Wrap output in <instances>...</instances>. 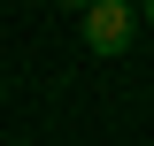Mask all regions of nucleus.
I'll return each instance as SVG.
<instances>
[{
	"label": "nucleus",
	"mask_w": 154,
	"mask_h": 146,
	"mask_svg": "<svg viewBox=\"0 0 154 146\" xmlns=\"http://www.w3.org/2000/svg\"><path fill=\"white\" fill-rule=\"evenodd\" d=\"M77 38H85V54H123V46H131L139 38V8L131 0H93V8H85V23H77Z\"/></svg>",
	"instance_id": "obj_1"
},
{
	"label": "nucleus",
	"mask_w": 154,
	"mask_h": 146,
	"mask_svg": "<svg viewBox=\"0 0 154 146\" xmlns=\"http://www.w3.org/2000/svg\"><path fill=\"white\" fill-rule=\"evenodd\" d=\"M62 8H77V16H85V8H93V0H62Z\"/></svg>",
	"instance_id": "obj_2"
},
{
	"label": "nucleus",
	"mask_w": 154,
	"mask_h": 146,
	"mask_svg": "<svg viewBox=\"0 0 154 146\" xmlns=\"http://www.w3.org/2000/svg\"><path fill=\"white\" fill-rule=\"evenodd\" d=\"M139 23H154V0H146V8H139Z\"/></svg>",
	"instance_id": "obj_3"
}]
</instances>
